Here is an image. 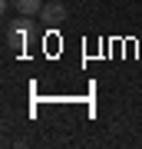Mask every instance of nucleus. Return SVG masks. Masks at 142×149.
I'll list each match as a JSON object with an SVG mask.
<instances>
[{"instance_id": "obj_1", "label": "nucleus", "mask_w": 142, "mask_h": 149, "mask_svg": "<svg viewBox=\"0 0 142 149\" xmlns=\"http://www.w3.org/2000/svg\"><path fill=\"white\" fill-rule=\"evenodd\" d=\"M40 20H43V23H50V27H60V23L66 20V7H63V3H56V0H53V3H43Z\"/></svg>"}, {"instance_id": "obj_2", "label": "nucleus", "mask_w": 142, "mask_h": 149, "mask_svg": "<svg viewBox=\"0 0 142 149\" xmlns=\"http://www.w3.org/2000/svg\"><path fill=\"white\" fill-rule=\"evenodd\" d=\"M26 40H30V23H26V20L13 23V27L7 30V47H23Z\"/></svg>"}, {"instance_id": "obj_3", "label": "nucleus", "mask_w": 142, "mask_h": 149, "mask_svg": "<svg viewBox=\"0 0 142 149\" xmlns=\"http://www.w3.org/2000/svg\"><path fill=\"white\" fill-rule=\"evenodd\" d=\"M13 7H17V13H20V17H40L43 0H13Z\"/></svg>"}]
</instances>
